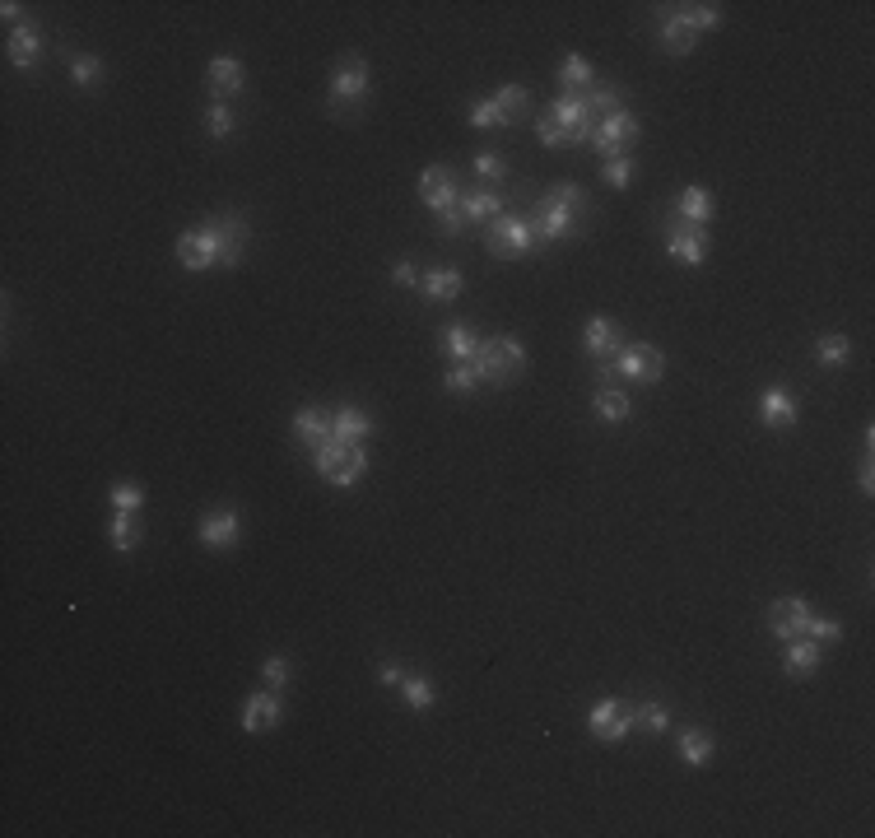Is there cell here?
Masks as SVG:
<instances>
[{
    "instance_id": "cell-1",
    "label": "cell",
    "mask_w": 875,
    "mask_h": 838,
    "mask_svg": "<svg viewBox=\"0 0 875 838\" xmlns=\"http://www.w3.org/2000/svg\"><path fill=\"white\" fill-rule=\"evenodd\" d=\"M475 368L489 387H512V382L526 373V345L517 336H494V340H480L475 350Z\"/></svg>"
},
{
    "instance_id": "cell-2",
    "label": "cell",
    "mask_w": 875,
    "mask_h": 838,
    "mask_svg": "<svg viewBox=\"0 0 875 838\" xmlns=\"http://www.w3.org/2000/svg\"><path fill=\"white\" fill-rule=\"evenodd\" d=\"M638 117H633L629 108H620V112H610V117H596V126H592V140L587 145L601 154V159H620V154H629V145L638 140Z\"/></svg>"
},
{
    "instance_id": "cell-3",
    "label": "cell",
    "mask_w": 875,
    "mask_h": 838,
    "mask_svg": "<svg viewBox=\"0 0 875 838\" xmlns=\"http://www.w3.org/2000/svg\"><path fill=\"white\" fill-rule=\"evenodd\" d=\"M545 117L564 131L568 145H587V140H592L596 117H592V108H587V94H559L550 108H545Z\"/></svg>"
},
{
    "instance_id": "cell-4",
    "label": "cell",
    "mask_w": 875,
    "mask_h": 838,
    "mask_svg": "<svg viewBox=\"0 0 875 838\" xmlns=\"http://www.w3.org/2000/svg\"><path fill=\"white\" fill-rule=\"evenodd\" d=\"M615 373H620V382H643V387H652V382H661V373H666V354L657 350V345H624L615 359Z\"/></svg>"
},
{
    "instance_id": "cell-5",
    "label": "cell",
    "mask_w": 875,
    "mask_h": 838,
    "mask_svg": "<svg viewBox=\"0 0 875 838\" xmlns=\"http://www.w3.org/2000/svg\"><path fill=\"white\" fill-rule=\"evenodd\" d=\"M485 243L494 257H526L531 247H536V229H531V219L526 215H499L494 224H489Z\"/></svg>"
},
{
    "instance_id": "cell-6",
    "label": "cell",
    "mask_w": 875,
    "mask_h": 838,
    "mask_svg": "<svg viewBox=\"0 0 875 838\" xmlns=\"http://www.w3.org/2000/svg\"><path fill=\"white\" fill-rule=\"evenodd\" d=\"M810 615H815V610H810L806 596H782V601H773V606H768V634L778 638V643L806 638Z\"/></svg>"
},
{
    "instance_id": "cell-7",
    "label": "cell",
    "mask_w": 875,
    "mask_h": 838,
    "mask_svg": "<svg viewBox=\"0 0 875 838\" xmlns=\"http://www.w3.org/2000/svg\"><path fill=\"white\" fill-rule=\"evenodd\" d=\"M578 210H568V205L550 201V196H540L536 215H531V229H536V243H564V238H573L578 233Z\"/></svg>"
},
{
    "instance_id": "cell-8",
    "label": "cell",
    "mask_w": 875,
    "mask_h": 838,
    "mask_svg": "<svg viewBox=\"0 0 875 838\" xmlns=\"http://www.w3.org/2000/svg\"><path fill=\"white\" fill-rule=\"evenodd\" d=\"M177 261H182L187 271H210V266H219V233L210 229V219H205L201 229H187L177 238Z\"/></svg>"
},
{
    "instance_id": "cell-9",
    "label": "cell",
    "mask_w": 875,
    "mask_h": 838,
    "mask_svg": "<svg viewBox=\"0 0 875 838\" xmlns=\"http://www.w3.org/2000/svg\"><path fill=\"white\" fill-rule=\"evenodd\" d=\"M587 727L596 731V741H624L633 731V703L624 699H601L587 713Z\"/></svg>"
},
{
    "instance_id": "cell-10",
    "label": "cell",
    "mask_w": 875,
    "mask_h": 838,
    "mask_svg": "<svg viewBox=\"0 0 875 838\" xmlns=\"http://www.w3.org/2000/svg\"><path fill=\"white\" fill-rule=\"evenodd\" d=\"M326 98H331L336 112H345L350 103H364L368 98V66L364 61H345V66L331 75V84H326Z\"/></svg>"
},
{
    "instance_id": "cell-11",
    "label": "cell",
    "mask_w": 875,
    "mask_h": 838,
    "mask_svg": "<svg viewBox=\"0 0 875 838\" xmlns=\"http://www.w3.org/2000/svg\"><path fill=\"white\" fill-rule=\"evenodd\" d=\"M666 252L685 266H703L708 261V233L694 229V224H680V219H666Z\"/></svg>"
},
{
    "instance_id": "cell-12",
    "label": "cell",
    "mask_w": 875,
    "mask_h": 838,
    "mask_svg": "<svg viewBox=\"0 0 875 838\" xmlns=\"http://www.w3.org/2000/svg\"><path fill=\"white\" fill-rule=\"evenodd\" d=\"M210 229L219 233V266H238L247 252V219L238 210H224L210 219Z\"/></svg>"
},
{
    "instance_id": "cell-13",
    "label": "cell",
    "mask_w": 875,
    "mask_h": 838,
    "mask_svg": "<svg viewBox=\"0 0 875 838\" xmlns=\"http://www.w3.org/2000/svg\"><path fill=\"white\" fill-rule=\"evenodd\" d=\"M582 345H587V354H592V359L610 364V359L624 350V326L610 322V317H592V322L582 326Z\"/></svg>"
},
{
    "instance_id": "cell-14",
    "label": "cell",
    "mask_w": 875,
    "mask_h": 838,
    "mask_svg": "<svg viewBox=\"0 0 875 838\" xmlns=\"http://www.w3.org/2000/svg\"><path fill=\"white\" fill-rule=\"evenodd\" d=\"M419 201L429 205L433 215L452 210V205L461 201V191H457V182H452V173H447V168H438V163H433V168H424V173H419Z\"/></svg>"
},
{
    "instance_id": "cell-15",
    "label": "cell",
    "mask_w": 875,
    "mask_h": 838,
    "mask_svg": "<svg viewBox=\"0 0 875 838\" xmlns=\"http://www.w3.org/2000/svg\"><path fill=\"white\" fill-rule=\"evenodd\" d=\"M284 717L280 690H256L243 699V731H270Z\"/></svg>"
},
{
    "instance_id": "cell-16",
    "label": "cell",
    "mask_w": 875,
    "mask_h": 838,
    "mask_svg": "<svg viewBox=\"0 0 875 838\" xmlns=\"http://www.w3.org/2000/svg\"><path fill=\"white\" fill-rule=\"evenodd\" d=\"M820 662H824V648L820 643H810V638H792V643L782 648V671L796 676V680H810L815 671H820Z\"/></svg>"
},
{
    "instance_id": "cell-17",
    "label": "cell",
    "mask_w": 875,
    "mask_h": 838,
    "mask_svg": "<svg viewBox=\"0 0 875 838\" xmlns=\"http://www.w3.org/2000/svg\"><path fill=\"white\" fill-rule=\"evenodd\" d=\"M368 433H373V419H368V410L340 406L336 415H331V438H336V443L359 447V443H368Z\"/></svg>"
},
{
    "instance_id": "cell-18",
    "label": "cell",
    "mask_w": 875,
    "mask_h": 838,
    "mask_svg": "<svg viewBox=\"0 0 875 838\" xmlns=\"http://www.w3.org/2000/svg\"><path fill=\"white\" fill-rule=\"evenodd\" d=\"M657 38H661V47H666L671 56H685V52H694V47H699V33H694V28H689L685 19L671 10V5H666V14L657 19Z\"/></svg>"
},
{
    "instance_id": "cell-19",
    "label": "cell",
    "mask_w": 875,
    "mask_h": 838,
    "mask_svg": "<svg viewBox=\"0 0 875 838\" xmlns=\"http://www.w3.org/2000/svg\"><path fill=\"white\" fill-rule=\"evenodd\" d=\"M205 80H210V98L224 103L229 94L243 89V61H238V56H215V61L205 66Z\"/></svg>"
},
{
    "instance_id": "cell-20",
    "label": "cell",
    "mask_w": 875,
    "mask_h": 838,
    "mask_svg": "<svg viewBox=\"0 0 875 838\" xmlns=\"http://www.w3.org/2000/svg\"><path fill=\"white\" fill-rule=\"evenodd\" d=\"M796 396L792 392H782V387H768L764 396H759V419H764L768 429H792L796 424Z\"/></svg>"
},
{
    "instance_id": "cell-21",
    "label": "cell",
    "mask_w": 875,
    "mask_h": 838,
    "mask_svg": "<svg viewBox=\"0 0 875 838\" xmlns=\"http://www.w3.org/2000/svg\"><path fill=\"white\" fill-rule=\"evenodd\" d=\"M238 513L233 508H219V513H205L201 517V545H210V550H229L233 541H238Z\"/></svg>"
},
{
    "instance_id": "cell-22",
    "label": "cell",
    "mask_w": 875,
    "mask_h": 838,
    "mask_svg": "<svg viewBox=\"0 0 875 838\" xmlns=\"http://www.w3.org/2000/svg\"><path fill=\"white\" fill-rule=\"evenodd\" d=\"M294 438L303 447H312V452H317V447L326 443V438H331V410H322V406H303L294 415Z\"/></svg>"
},
{
    "instance_id": "cell-23",
    "label": "cell",
    "mask_w": 875,
    "mask_h": 838,
    "mask_svg": "<svg viewBox=\"0 0 875 838\" xmlns=\"http://www.w3.org/2000/svg\"><path fill=\"white\" fill-rule=\"evenodd\" d=\"M461 210H466V224H494V219L503 215V196L499 187H471L461 191Z\"/></svg>"
},
{
    "instance_id": "cell-24",
    "label": "cell",
    "mask_w": 875,
    "mask_h": 838,
    "mask_svg": "<svg viewBox=\"0 0 875 838\" xmlns=\"http://www.w3.org/2000/svg\"><path fill=\"white\" fill-rule=\"evenodd\" d=\"M675 219H680V224H694V229H708V219H713V191L685 187L680 201H675Z\"/></svg>"
},
{
    "instance_id": "cell-25",
    "label": "cell",
    "mask_w": 875,
    "mask_h": 838,
    "mask_svg": "<svg viewBox=\"0 0 875 838\" xmlns=\"http://www.w3.org/2000/svg\"><path fill=\"white\" fill-rule=\"evenodd\" d=\"M419 289L433 303H452L461 298V271L457 266H433V271H419Z\"/></svg>"
},
{
    "instance_id": "cell-26",
    "label": "cell",
    "mask_w": 875,
    "mask_h": 838,
    "mask_svg": "<svg viewBox=\"0 0 875 838\" xmlns=\"http://www.w3.org/2000/svg\"><path fill=\"white\" fill-rule=\"evenodd\" d=\"M438 350H443L452 364H466V359H475V350H480V336H475L466 322H452V326H443Z\"/></svg>"
},
{
    "instance_id": "cell-27",
    "label": "cell",
    "mask_w": 875,
    "mask_h": 838,
    "mask_svg": "<svg viewBox=\"0 0 875 838\" xmlns=\"http://www.w3.org/2000/svg\"><path fill=\"white\" fill-rule=\"evenodd\" d=\"M42 61V33L33 24H19L10 33V66L19 70H33Z\"/></svg>"
},
{
    "instance_id": "cell-28",
    "label": "cell",
    "mask_w": 875,
    "mask_h": 838,
    "mask_svg": "<svg viewBox=\"0 0 875 838\" xmlns=\"http://www.w3.org/2000/svg\"><path fill=\"white\" fill-rule=\"evenodd\" d=\"M592 410H596V419H601V424H624V419L633 415V401L620 392V387H596Z\"/></svg>"
},
{
    "instance_id": "cell-29",
    "label": "cell",
    "mask_w": 875,
    "mask_h": 838,
    "mask_svg": "<svg viewBox=\"0 0 875 838\" xmlns=\"http://www.w3.org/2000/svg\"><path fill=\"white\" fill-rule=\"evenodd\" d=\"M364 475H368V447L359 443V447H350V452H345L331 471H326V480H331V485H340V489H350L354 480H364Z\"/></svg>"
},
{
    "instance_id": "cell-30",
    "label": "cell",
    "mask_w": 875,
    "mask_h": 838,
    "mask_svg": "<svg viewBox=\"0 0 875 838\" xmlns=\"http://www.w3.org/2000/svg\"><path fill=\"white\" fill-rule=\"evenodd\" d=\"M559 84H564V94H587V89H592V66H587V56H564Z\"/></svg>"
},
{
    "instance_id": "cell-31",
    "label": "cell",
    "mask_w": 875,
    "mask_h": 838,
    "mask_svg": "<svg viewBox=\"0 0 875 838\" xmlns=\"http://www.w3.org/2000/svg\"><path fill=\"white\" fill-rule=\"evenodd\" d=\"M680 759H685V764H694V769H703V764L713 759V736H708V731H699V727H689L685 736H680Z\"/></svg>"
},
{
    "instance_id": "cell-32",
    "label": "cell",
    "mask_w": 875,
    "mask_h": 838,
    "mask_svg": "<svg viewBox=\"0 0 875 838\" xmlns=\"http://www.w3.org/2000/svg\"><path fill=\"white\" fill-rule=\"evenodd\" d=\"M108 536H112V545H117L122 555H131L135 545H140V527H135V513H117V508H112Z\"/></svg>"
},
{
    "instance_id": "cell-33",
    "label": "cell",
    "mask_w": 875,
    "mask_h": 838,
    "mask_svg": "<svg viewBox=\"0 0 875 838\" xmlns=\"http://www.w3.org/2000/svg\"><path fill=\"white\" fill-rule=\"evenodd\" d=\"M480 382H485V378H480V368H475V359H466V364H452V368H447V373H443V387H447V392H452V396H466V392H475Z\"/></svg>"
},
{
    "instance_id": "cell-34",
    "label": "cell",
    "mask_w": 875,
    "mask_h": 838,
    "mask_svg": "<svg viewBox=\"0 0 875 838\" xmlns=\"http://www.w3.org/2000/svg\"><path fill=\"white\" fill-rule=\"evenodd\" d=\"M633 727L661 736V731L671 727V708H666V703H633Z\"/></svg>"
},
{
    "instance_id": "cell-35",
    "label": "cell",
    "mask_w": 875,
    "mask_h": 838,
    "mask_svg": "<svg viewBox=\"0 0 875 838\" xmlns=\"http://www.w3.org/2000/svg\"><path fill=\"white\" fill-rule=\"evenodd\" d=\"M401 694H405V703H410L415 713L433 708V699H438V690L429 685V676H410V671H405V680H401Z\"/></svg>"
},
{
    "instance_id": "cell-36",
    "label": "cell",
    "mask_w": 875,
    "mask_h": 838,
    "mask_svg": "<svg viewBox=\"0 0 875 838\" xmlns=\"http://www.w3.org/2000/svg\"><path fill=\"white\" fill-rule=\"evenodd\" d=\"M680 19H685L694 33H703V28H717L722 24V5H671Z\"/></svg>"
},
{
    "instance_id": "cell-37",
    "label": "cell",
    "mask_w": 875,
    "mask_h": 838,
    "mask_svg": "<svg viewBox=\"0 0 875 838\" xmlns=\"http://www.w3.org/2000/svg\"><path fill=\"white\" fill-rule=\"evenodd\" d=\"M815 354H820V364H829V368H843L852 359V340L848 336H820V345H815Z\"/></svg>"
},
{
    "instance_id": "cell-38",
    "label": "cell",
    "mask_w": 875,
    "mask_h": 838,
    "mask_svg": "<svg viewBox=\"0 0 875 838\" xmlns=\"http://www.w3.org/2000/svg\"><path fill=\"white\" fill-rule=\"evenodd\" d=\"M233 126H238V117H233L229 103L210 98V108H205V131H210L215 140H224V136H233Z\"/></svg>"
},
{
    "instance_id": "cell-39",
    "label": "cell",
    "mask_w": 875,
    "mask_h": 838,
    "mask_svg": "<svg viewBox=\"0 0 875 838\" xmlns=\"http://www.w3.org/2000/svg\"><path fill=\"white\" fill-rule=\"evenodd\" d=\"M587 108H592V117H610V112H620V89L615 84H592L587 89Z\"/></svg>"
},
{
    "instance_id": "cell-40",
    "label": "cell",
    "mask_w": 875,
    "mask_h": 838,
    "mask_svg": "<svg viewBox=\"0 0 875 838\" xmlns=\"http://www.w3.org/2000/svg\"><path fill=\"white\" fill-rule=\"evenodd\" d=\"M494 103H499V112L508 117V126H512L526 112V103H531V98H526V84H503L499 94H494Z\"/></svg>"
},
{
    "instance_id": "cell-41",
    "label": "cell",
    "mask_w": 875,
    "mask_h": 838,
    "mask_svg": "<svg viewBox=\"0 0 875 838\" xmlns=\"http://www.w3.org/2000/svg\"><path fill=\"white\" fill-rule=\"evenodd\" d=\"M70 80L80 84V89H94V84L103 80V61H98V56H89V52H80L75 61H70Z\"/></svg>"
},
{
    "instance_id": "cell-42",
    "label": "cell",
    "mask_w": 875,
    "mask_h": 838,
    "mask_svg": "<svg viewBox=\"0 0 875 838\" xmlns=\"http://www.w3.org/2000/svg\"><path fill=\"white\" fill-rule=\"evenodd\" d=\"M108 499L117 513H140V508H145V489L135 485V480H122V485H112Z\"/></svg>"
},
{
    "instance_id": "cell-43",
    "label": "cell",
    "mask_w": 875,
    "mask_h": 838,
    "mask_svg": "<svg viewBox=\"0 0 875 838\" xmlns=\"http://www.w3.org/2000/svg\"><path fill=\"white\" fill-rule=\"evenodd\" d=\"M471 126H480V131H499V126H508V117L499 112L494 98H475L471 103Z\"/></svg>"
},
{
    "instance_id": "cell-44",
    "label": "cell",
    "mask_w": 875,
    "mask_h": 838,
    "mask_svg": "<svg viewBox=\"0 0 875 838\" xmlns=\"http://www.w3.org/2000/svg\"><path fill=\"white\" fill-rule=\"evenodd\" d=\"M806 638H810V643H820V648H829V643H843V624L829 620V615H810Z\"/></svg>"
},
{
    "instance_id": "cell-45",
    "label": "cell",
    "mask_w": 875,
    "mask_h": 838,
    "mask_svg": "<svg viewBox=\"0 0 875 838\" xmlns=\"http://www.w3.org/2000/svg\"><path fill=\"white\" fill-rule=\"evenodd\" d=\"M545 196H550V201H559V205H568V210H578V215L587 210V196H582L578 182H554Z\"/></svg>"
},
{
    "instance_id": "cell-46",
    "label": "cell",
    "mask_w": 875,
    "mask_h": 838,
    "mask_svg": "<svg viewBox=\"0 0 875 838\" xmlns=\"http://www.w3.org/2000/svg\"><path fill=\"white\" fill-rule=\"evenodd\" d=\"M475 177H485L489 187H494V182L508 177V168H503V159L494 154V149H485V154H475Z\"/></svg>"
},
{
    "instance_id": "cell-47",
    "label": "cell",
    "mask_w": 875,
    "mask_h": 838,
    "mask_svg": "<svg viewBox=\"0 0 875 838\" xmlns=\"http://www.w3.org/2000/svg\"><path fill=\"white\" fill-rule=\"evenodd\" d=\"M601 173H606L610 187H629V182H633V159H629V154H620V159H606V163H601Z\"/></svg>"
},
{
    "instance_id": "cell-48",
    "label": "cell",
    "mask_w": 875,
    "mask_h": 838,
    "mask_svg": "<svg viewBox=\"0 0 875 838\" xmlns=\"http://www.w3.org/2000/svg\"><path fill=\"white\" fill-rule=\"evenodd\" d=\"M289 671H294V666H289V657H266L261 680H266L270 690H284V685H289Z\"/></svg>"
},
{
    "instance_id": "cell-49",
    "label": "cell",
    "mask_w": 875,
    "mask_h": 838,
    "mask_svg": "<svg viewBox=\"0 0 875 838\" xmlns=\"http://www.w3.org/2000/svg\"><path fill=\"white\" fill-rule=\"evenodd\" d=\"M536 136H540V145H550V149L568 145V140H564V131H559V126H554L550 117H545V112H540V122H536Z\"/></svg>"
},
{
    "instance_id": "cell-50",
    "label": "cell",
    "mask_w": 875,
    "mask_h": 838,
    "mask_svg": "<svg viewBox=\"0 0 875 838\" xmlns=\"http://www.w3.org/2000/svg\"><path fill=\"white\" fill-rule=\"evenodd\" d=\"M438 224H443V233H461V229H466V210H461V201L452 205V210H443V215H438Z\"/></svg>"
},
{
    "instance_id": "cell-51",
    "label": "cell",
    "mask_w": 875,
    "mask_h": 838,
    "mask_svg": "<svg viewBox=\"0 0 875 838\" xmlns=\"http://www.w3.org/2000/svg\"><path fill=\"white\" fill-rule=\"evenodd\" d=\"M391 284H419V271L410 261H396V266H391Z\"/></svg>"
},
{
    "instance_id": "cell-52",
    "label": "cell",
    "mask_w": 875,
    "mask_h": 838,
    "mask_svg": "<svg viewBox=\"0 0 875 838\" xmlns=\"http://www.w3.org/2000/svg\"><path fill=\"white\" fill-rule=\"evenodd\" d=\"M377 680H382V685H387V690H401V680H405V671L396 662H387L382 666V671H377Z\"/></svg>"
},
{
    "instance_id": "cell-53",
    "label": "cell",
    "mask_w": 875,
    "mask_h": 838,
    "mask_svg": "<svg viewBox=\"0 0 875 838\" xmlns=\"http://www.w3.org/2000/svg\"><path fill=\"white\" fill-rule=\"evenodd\" d=\"M0 14H5V19L19 28V14H24V5H19V0H5V5H0Z\"/></svg>"
},
{
    "instance_id": "cell-54",
    "label": "cell",
    "mask_w": 875,
    "mask_h": 838,
    "mask_svg": "<svg viewBox=\"0 0 875 838\" xmlns=\"http://www.w3.org/2000/svg\"><path fill=\"white\" fill-rule=\"evenodd\" d=\"M857 485H862V494H871L875 489V471H871V461L862 466V475H857Z\"/></svg>"
}]
</instances>
